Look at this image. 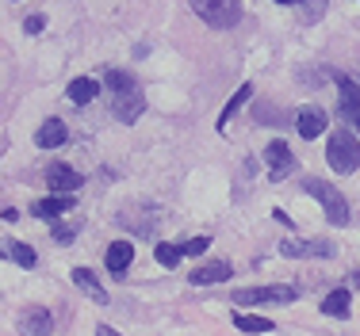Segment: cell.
<instances>
[{"mask_svg":"<svg viewBox=\"0 0 360 336\" xmlns=\"http://www.w3.org/2000/svg\"><path fill=\"white\" fill-rule=\"evenodd\" d=\"M226 279H230V264H226V260L203 264V268L192 271V283H195V287H207V283H226Z\"/></svg>","mask_w":360,"mask_h":336,"instance_id":"15","label":"cell"},{"mask_svg":"<svg viewBox=\"0 0 360 336\" xmlns=\"http://www.w3.org/2000/svg\"><path fill=\"white\" fill-rule=\"evenodd\" d=\"M46 184H50V191H77V187L84 184V176L73 172L70 165H54L46 172Z\"/></svg>","mask_w":360,"mask_h":336,"instance_id":"9","label":"cell"},{"mask_svg":"<svg viewBox=\"0 0 360 336\" xmlns=\"http://www.w3.org/2000/svg\"><path fill=\"white\" fill-rule=\"evenodd\" d=\"M284 256H333L330 241H280Z\"/></svg>","mask_w":360,"mask_h":336,"instance_id":"8","label":"cell"},{"mask_svg":"<svg viewBox=\"0 0 360 336\" xmlns=\"http://www.w3.org/2000/svg\"><path fill=\"white\" fill-rule=\"evenodd\" d=\"M4 256H8V260H15L20 268H35V260H39L35 248L23 245V241H4Z\"/></svg>","mask_w":360,"mask_h":336,"instance_id":"17","label":"cell"},{"mask_svg":"<svg viewBox=\"0 0 360 336\" xmlns=\"http://www.w3.org/2000/svg\"><path fill=\"white\" fill-rule=\"evenodd\" d=\"M192 8L211 27H234L242 20V0H192Z\"/></svg>","mask_w":360,"mask_h":336,"instance_id":"2","label":"cell"},{"mask_svg":"<svg viewBox=\"0 0 360 336\" xmlns=\"http://www.w3.org/2000/svg\"><path fill=\"white\" fill-rule=\"evenodd\" d=\"M276 4H299V0H276Z\"/></svg>","mask_w":360,"mask_h":336,"instance_id":"28","label":"cell"},{"mask_svg":"<svg viewBox=\"0 0 360 336\" xmlns=\"http://www.w3.org/2000/svg\"><path fill=\"white\" fill-rule=\"evenodd\" d=\"M54 241H73V226H54Z\"/></svg>","mask_w":360,"mask_h":336,"instance_id":"27","label":"cell"},{"mask_svg":"<svg viewBox=\"0 0 360 336\" xmlns=\"http://www.w3.org/2000/svg\"><path fill=\"white\" fill-rule=\"evenodd\" d=\"M42 27H46V20H42V15H31V20L23 23V31H27V34H39Z\"/></svg>","mask_w":360,"mask_h":336,"instance_id":"26","label":"cell"},{"mask_svg":"<svg viewBox=\"0 0 360 336\" xmlns=\"http://www.w3.org/2000/svg\"><path fill=\"white\" fill-rule=\"evenodd\" d=\"M299 290L284 287V283H272V287H253V290H238L234 302L238 306H261V302H295Z\"/></svg>","mask_w":360,"mask_h":336,"instance_id":"4","label":"cell"},{"mask_svg":"<svg viewBox=\"0 0 360 336\" xmlns=\"http://www.w3.org/2000/svg\"><path fill=\"white\" fill-rule=\"evenodd\" d=\"M356 279H360V275H356Z\"/></svg>","mask_w":360,"mask_h":336,"instance_id":"29","label":"cell"},{"mask_svg":"<svg viewBox=\"0 0 360 336\" xmlns=\"http://www.w3.org/2000/svg\"><path fill=\"white\" fill-rule=\"evenodd\" d=\"M153 256H158L161 268H176V264H180V248L176 245H158V248H153Z\"/></svg>","mask_w":360,"mask_h":336,"instance_id":"22","label":"cell"},{"mask_svg":"<svg viewBox=\"0 0 360 336\" xmlns=\"http://www.w3.org/2000/svg\"><path fill=\"white\" fill-rule=\"evenodd\" d=\"M131 260H134V245H127V241H115V245L108 248V256H104L111 275H123L127 268H131Z\"/></svg>","mask_w":360,"mask_h":336,"instance_id":"12","label":"cell"},{"mask_svg":"<svg viewBox=\"0 0 360 336\" xmlns=\"http://www.w3.org/2000/svg\"><path fill=\"white\" fill-rule=\"evenodd\" d=\"M73 210V191H54L50 199H39L35 203V214L39 218H58V214Z\"/></svg>","mask_w":360,"mask_h":336,"instance_id":"11","label":"cell"},{"mask_svg":"<svg viewBox=\"0 0 360 336\" xmlns=\"http://www.w3.org/2000/svg\"><path fill=\"white\" fill-rule=\"evenodd\" d=\"M303 191H311L314 199L326 206V218H330L333 226H345V222H349V203L341 199L338 187H330V184H322V180L311 176V180H303Z\"/></svg>","mask_w":360,"mask_h":336,"instance_id":"3","label":"cell"},{"mask_svg":"<svg viewBox=\"0 0 360 336\" xmlns=\"http://www.w3.org/2000/svg\"><path fill=\"white\" fill-rule=\"evenodd\" d=\"M257 119H261V126H264V119H272V126H280L276 119H280V107H257Z\"/></svg>","mask_w":360,"mask_h":336,"instance_id":"25","label":"cell"},{"mask_svg":"<svg viewBox=\"0 0 360 336\" xmlns=\"http://www.w3.org/2000/svg\"><path fill=\"white\" fill-rule=\"evenodd\" d=\"M65 134H70V130H65V123H62V119H46V123L39 126L35 142L42 145V149H58V145L65 142Z\"/></svg>","mask_w":360,"mask_h":336,"instance_id":"14","label":"cell"},{"mask_svg":"<svg viewBox=\"0 0 360 336\" xmlns=\"http://www.w3.org/2000/svg\"><path fill=\"white\" fill-rule=\"evenodd\" d=\"M295 130L303 134V137H319L326 130V111L322 107H303L295 115Z\"/></svg>","mask_w":360,"mask_h":336,"instance_id":"10","label":"cell"},{"mask_svg":"<svg viewBox=\"0 0 360 336\" xmlns=\"http://www.w3.org/2000/svg\"><path fill=\"white\" fill-rule=\"evenodd\" d=\"M20 329L27 336H50V329H54V317L46 314V309H27V314L20 317Z\"/></svg>","mask_w":360,"mask_h":336,"instance_id":"13","label":"cell"},{"mask_svg":"<svg viewBox=\"0 0 360 336\" xmlns=\"http://www.w3.org/2000/svg\"><path fill=\"white\" fill-rule=\"evenodd\" d=\"M322 314L326 317H349V290H333V295H326Z\"/></svg>","mask_w":360,"mask_h":336,"instance_id":"20","label":"cell"},{"mask_svg":"<svg viewBox=\"0 0 360 336\" xmlns=\"http://www.w3.org/2000/svg\"><path fill=\"white\" fill-rule=\"evenodd\" d=\"M338 84H341V115L360 130V81H353V76H338Z\"/></svg>","mask_w":360,"mask_h":336,"instance_id":"6","label":"cell"},{"mask_svg":"<svg viewBox=\"0 0 360 336\" xmlns=\"http://www.w3.org/2000/svg\"><path fill=\"white\" fill-rule=\"evenodd\" d=\"M73 283H77V287H81L89 298H92V302H100V306L108 302V290L100 287V283H96V275H92L89 268H73Z\"/></svg>","mask_w":360,"mask_h":336,"instance_id":"16","label":"cell"},{"mask_svg":"<svg viewBox=\"0 0 360 336\" xmlns=\"http://www.w3.org/2000/svg\"><path fill=\"white\" fill-rule=\"evenodd\" d=\"M326 161L333 172H356L360 168V142L349 130H333L330 145H326Z\"/></svg>","mask_w":360,"mask_h":336,"instance_id":"1","label":"cell"},{"mask_svg":"<svg viewBox=\"0 0 360 336\" xmlns=\"http://www.w3.org/2000/svg\"><path fill=\"white\" fill-rule=\"evenodd\" d=\"M234 325L242 332H272V321L261 314H234Z\"/></svg>","mask_w":360,"mask_h":336,"instance_id":"21","label":"cell"},{"mask_svg":"<svg viewBox=\"0 0 360 336\" xmlns=\"http://www.w3.org/2000/svg\"><path fill=\"white\" fill-rule=\"evenodd\" d=\"M96 92H100V84L92 81V76H77V81L70 84V100L73 103H92V100H96Z\"/></svg>","mask_w":360,"mask_h":336,"instance_id":"18","label":"cell"},{"mask_svg":"<svg viewBox=\"0 0 360 336\" xmlns=\"http://www.w3.org/2000/svg\"><path fill=\"white\" fill-rule=\"evenodd\" d=\"M131 84H134L131 73H119V69H111V73H108V88L111 92H123V88H131Z\"/></svg>","mask_w":360,"mask_h":336,"instance_id":"23","label":"cell"},{"mask_svg":"<svg viewBox=\"0 0 360 336\" xmlns=\"http://www.w3.org/2000/svg\"><path fill=\"white\" fill-rule=\"evenodd\" d=\"M111 107H115V119H119V123H134V119L146 111V96L139 92V84H131V88L115 92V103H111Z\"/></svg>","mask_w":360,"mask_h":336,"instance_id":"5","label":"cell"},{"mask_svg":"<svg viewBox=\"0 0 360 336\" xmlns=\"http://www.w3.org/2000/svg\"><path fill=\"white\" fill-rule=\"evenodd\" d=\"M207 245H211L207 237H192V241L184 245V253H188V256H203V253H207Z\"/></svg>","mask_w":360,"mask_h":336,"instance_id":"24","label":"cell"},{"mask_svg":"<svg viewBox=\"0 0 360 336\" xmlns=\"http://www.w3.org/2000/svg\"><path fill=\"white\" fill-rule=\"evenodd\" d=\"M264 161H269V172H272V184L276 180H284L291 168H295V157H291V149L284 142H272L269 149H264Z\"/></svg>","mask_w":360,"mask_h":336,"instance_id":"7","label":"cell"},{"mask_svg":"<svg viewBox=\"0 0 360 336\" xmlns=\"http://www.w3.org/2000/svg\"><path fill=\"white\" fill-rule=\"evenodd\" d=\"M250 96H253V84H242V88H238L234 96H230V103H226V107H222V115H219V123H215L219 130H226V123H230V119H234V111L242 107V103L250 100Z\"/></svg>","mask_w":360,"mask_h":336,"instance_id":"19","label":"cell"}]
</instances>
